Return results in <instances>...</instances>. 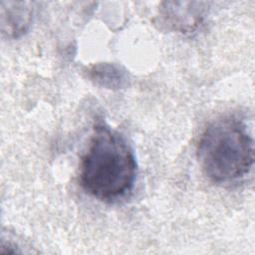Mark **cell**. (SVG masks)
Returning a JSON list of instances; mask_svg holds the SVG:
<instances>
[{
	"instance_id": "1",
	"label": "cell",
	"mask_w": 255,
	"mask_h": 255,
	"mask_svg": "<svg viewBox=\"0 0 255 255\" xmlns=\"http://www.w3.org/2000/svg\"><path fill=\"white\" fill-rule=\"evenodd\" d=\"M136 170L133 150L124 135L105 124L97 125L81 159L83 189L101 201L118 202L131 192Z\"/></svg>"
},
{
	"instance_id": "2",
	"label": "cell",
	"mask_w": 255,
	"mask_h": 255,
	"mask_svg": "<svg viewBox=\"0 0 255 255\" xmlns=\"http://www.w3.org/2000/svg\"><path fill=\"white\" fill-rule=\"evenodd\" d=\"M197 159L213 182L228 183L244 177L254 163V141L246 127L233 116L211 122L202 132Z\"/></svg>"
},
{
	"instance_id": "3",
	"label": "cell",
	"mask_w": 255,
	"mask_h": 255,
	"mask_svg": "<svg viewBox=\"0 0 255 255\" xmlns=\"http://www.w3.org/2000/svg\"><path fill=\"white\" fill-rule=\"evenodd\" d=\"M206 3L203 2H162L160 16L164 23L181 33H191L202 22Z\"/></svg>"
},
{
	"instance_id": "4",
	"label": "cell",
	"mask_w": 255,
	"mask_h": 255,
	"mask_svg": "<svg viewBox=\"0 0 255 255\" xmlns=\"http://www.w3.org/2000/svg\"><path fill=\"white\" fill-rule=\"evenodd\" d=\"M0 11L1 30L8 38H18L30 28L34 16L33 3L2 0Z\"/></svg>"
},
{
	"instance_id": "5",
	"label": "cell",
	"mask_w": 255,
	"mask_h": 255,
	"mask_svg": "<svg viewBox=\"0 0 255 255\" xmlns=\"http://www.w3.org/2000/svg\"><path fill=\"white\" fill-rule=\"evenodd\" d=\"M89 78L95 84L107 89H123L128 86L129 80L124 68L112 63L94 65L89 70Z\"/></svg>"
}]
</instances>
